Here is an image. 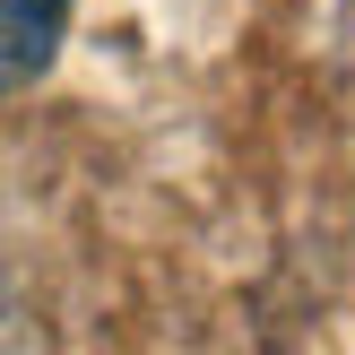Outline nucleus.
<instances>
[{
	"mask_svg": "<svg viewBox=\"0 0 355 355\" xmlns=\"http://www.w3.org/2000/svg\"><path fill=\"white\" fill-rule=\"evenodd\" d=\"M78 0H0V96L35 87L52 61H61V35Z\"/></svg>",
	"mask_w": 355,
	"mask_h": 355,
	"instance_id": "nucleus-1",
	"label": "nucleus"
}]
</instances>
